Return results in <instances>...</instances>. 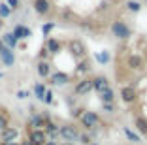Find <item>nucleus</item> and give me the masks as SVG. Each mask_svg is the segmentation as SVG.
<instances>
[{
    "label": "nucleus",
    "instance_id": "obj_1",
    "mask_svg": "<svg viewBox=\"0 0 147 145\" xmlns=\"http://www.w3.org/2000/svg\"><path fill=\"white\" fill-rule=\"evenodd\" d=\"M109 30H111V36L117 38V40H128L130 36H132V28H130L123 19H115V21L111 23V26H109Z\"/></svg>",
    "mask_w": 147,
    "mask_h": 145
},
{
    "label": "nucleus",
    "instance_id": "obj_2",
    "mask_svg": "<svg viewBox=\"0 0 147 145\" xmlns=\"http://www.w3.org/2000/svg\"><path fill=\"white\" fill-rule=\"evenodd\" d=\"M79 130L78 126H74V124H62L61 128H59V138H61L62 141H72V143H76V141L79 140Z\"/></svg>",
    "mask_w": 147,
    "mask_h": 145
},
{
    "label": "nucleus",
    "instance_id": "obj_3",
    "mask_svg": "<svg viewBox=\"0 0 147 145\" xmlns=\"http://www.w3.org/2000/svg\"><path fill=\"white\" fill-rule=\"evenodd\" d=\"M68 51L74 57V60H81L87 57V47L81 40H70L68 42Z\"/></svg>",
    "mask_w": 147,
    "mask_h": 145
},
{
    "label": "nucleus",
    "instance_id": "obj_4",
    "mask_svg": "<svg viewBox=\"0 0 147 145\" xmlns=\"http://www.w3.org/2000/svg\"><path fill=\"white\" fill-rule=\"evenodd\" d=\"M79 124L83 128H87V130H94V128L100 126V115L94 113V111H85L81 115V119H79Z\"/></svg>",
    "mask_w": 147,
    "mask_h": 145
},
{
    "label": "nucleus",
    "instance_id": "obj_5",
    "mask_svg": "<svg viewBox=\"0 0 147 145\" xmlns=\"http://www.w3.org/2000/svg\"><path fill=\"white\" fill-rule=\"evenodd\" d=\"M92 92V77L83 76L76 85H74V94L76 96H85V94Z\"/></svg>",
    "mask_w": 147,
    "mask_h": 145
},
{
    "label": "nucleus",
    "instance_id": "obj_6",
    "mask_svg": "<svg viewBox=\"0 0 147 145\" xmlns=\"http://www.w3.org/2000/svg\"><path fill=\"white\" fill-rule=\"evenodd\" d=\"M0 60H2V64H4L6 68H11L13 64H15V55H13V49H9V47L2 42V38H0Z\"/></svg>",
    "mask_w": 147,
    "mask_h": 145
},
{
    "label": "nucleus",
    "instance_id": "obj_7",
    "mask_svg": "<svg viewBox=\"0 0 147 145\" xmlns=\"http://www.w3.org/2000/svg\"><path fill=\"white\" fill-rule=\"evenodd\" d=\"M47 140L49 138H47V134H45L43 128H30V132H28V141H30L32 145H43Z\"/></svg>",
    "mask_w": 147,
    "mask_h": 145
},
{
    "label": "nucleus",
    "instance_id": "obj_8",
    "mask_svg": "<svg viewBox=\"0 0 147 145\" xmlns=\"http://www.w3.org/2000/svg\"><path fill=\"white\" fill-rule=\"evenodd\" d=\"M47 81L51 83L53 87H64V85H68V83L72 81V77H70V74H66V72H55V74L49 76Z\"/></svg>",
    "mask_w": 147,
    "mask_h": 145
},
{
    "label": "nucleus",
    "instance_id": "obj_9",
    "mask_svg": "<svg viewBox=\"0 0 147 145\" xmlns=\"http://www.w3.org/2000/svg\"><path fill=\"white\" fill-rule=\"evenodd\" d=\"M32 8H34V11L38 13V15H49L53 9V4H51V0H34L32 2Z\"/></svg>",
    "mask_w": 147,
    "mask_h": 145
},
{
    "label": "nucleus",
    "instance_id": "obj_10",
    "mask_svg": "<svg viewBox=\"0 0 147 145\" xmlns=\"http://www.w3.org/2000/svg\"><path fill=\"white\" fill-rule=\"evenodd\" d=\"M36 74H38L40 79H49V76H51V62L49 60H38V64H36Z\"/></svg>",
    "mask_w": 147,
    "mask_h": 145
},
{
    "label": "nucleus",
    "instance_id": "obj_11",
    "mask_svg": "<svg viewBox=\"0 0 147 145\" xmlns=\"http://www.w3.org/2000/svg\"><path fill=\"white\" fill-rule=\"evenodd\" d=\"M121 100L125 104H134L136 100H138V92H136L134 87H132V85L123 87V89H121Z\"/></svg>",
    "mask_w": 147,
    "mask_h": 145
},
{
    "label": "nucleus",
    "instance_id": "obj_12",
    "mask_svg": "<svg viewBox=\"0 0 147 145\" xmlns=\"http://www.w3.org/2000/svg\"><path fill=\"white\" fill-rule=\"evenodd\" d=\"M108 87H111L109 85V79L106 76H96V77H92V90L94 92H102L104 89H108Z\"/></svg>",
    "mask_w": 147,
    "mask_h": 145
},
{
    "label": "nucleus",
    "instance_id": "obj_13",
    "mask_svg": "<svg viewBox=\"0 0 147 145\" xmlns=\"http://www.w3.org/2000/svg\"><path fill=\"white\" fill-rule=\"evenodd\" d=\"M19 138V130L15 126H6L0 130V141H15Z\"/></svg>",
    "mask_w": 147,
    "mask_h": 145
},
{
    "label": "nucleus",
    "instance_id": "obj_14",
    "mask_svg": "<svg viewBox=\"0 0 147 145\" xmlns=\"http://www.w3.org/2000/svg\"><path fill=\"white\" fill-rule=\"evenodd\" d=\"M45 49L49 51V55H59L62 51V42L57 38H47L45 40Z\"/></svg>",
    "mask_w": 147,
    "mask_h": 145
},
{
    "label": "nucleus",
    "instance_id": "obj_15",
    "mask_svg": "<svg viewBox=\"0 0 147 145\" xmlns=\"http://www.w3.org/2000/svg\"><path fill=\"white\" fill-rule=\"evenodd\" d=\"M43 130H45V134H47L49 140H57V138H59V126L51 121V117L45 119V123H43Z\"/></svg>",
    "mask_w": 147,
    "mask_h": 145
},
{
    "label": "nucleus",
    "instance_id": "obj_16",
    "mask_svg": "<svg viewBox=\"0 0 147 145\" xmlns=\"http://www.w3.org/2000/svg\"><path fill=\"white\" fill-rule=\"evenodd\" d=\"M11 32L15 34V38H17V40H28L32 36V30L28 28V26H25V25H15Z\"/></svg>",
    "mask_w": 147,
    "mask_h": 145
},
{
    "label": "nucleus",
    "instance_id": "obj_17",
    "mask_svg": "<svg viewBox=\"0 0 147 145\" xmlns=\"http://www.w3.org/2000/svg\"><path fill=\"white\" fill-rule=\"evenodd\" d=\"M91 60L87 59H81V60H78V66H76V68H74V74H78V76H87V74L91 72Z\"/></svg>",
    "mask_w": 147,
    "mask_h": 145
},
{
    "label": "nucleus",
    "instance_id": "obj_18",
    "mask_svg": "<svg viewBox=\"0 0 147 145\" xmlns=\"http://www.w3.org/2000/svg\"><path fill=\"white\" fill-rule=\"evenodd\" d=\"M126 66L134 72H140V70H143V59L140 55H130L126 59Z\"/></svg>",
    "mask_w": 147,
    "mask_h": 145
},
{
    "label": "nucleus",
    "instance_id": "obj_19",
    "mask_svg": "<svg viewBox=\"0 0 147 145\" xmlns=\"http://www.w3.org/2000/svg\"><path fill=\"white\" fill-rule=\"evenodd\" d=\"M123 134H125V138L130 143H140V141H142V134H140L138 130H132L130 126H123Z\"/></svg>",
    "mask_w": 147,
    "mask_h": 145
},
{
    "label": "nucleus",
    "instance_id": "obj_20",
    "mask_svg": "<svg viewBox=\"0 0 147 145\" xmlns=\"http://www.w3.org/2000/svg\"><path fill=\"white\" fill-rule=\"evenodd\" d=\"M32 92H34L36 100H40V102H43V96H45V92H47V85L43 81H38L34 85V89H32Z\"/></svg>",
    "mask_w": 147,
    "mask_h": 145
},
{
    "label": "nucleus",
    "instance_id": "obj_21",
    "mask_svg": "<svg viewBox=\"0 0 147 145\" xmlns=\"http://www.w3.org/2000/svg\"><path fill=\"white\" fill-rule=\"evenodd\" d=\"M2 42H4L9 49H13V51H15V47L19 45V40L15 38V34H13V32H6V34H2Z\"/></svg>",
    "mask_w": 147,
    "mask_h": 145
},
{
    "label": "nucleus",
    "instance_id": "obj_22",
    "mask_svg": "<svg viewBox=\"0 0 147 145\" xmlns=\"http://www.w3.org/2000/svg\"><path fill=\"white\" fill-rule=\"evenodd\" d=\"M134 128L142 136H147V119L145 117H134Z\"/></svg>",
    "mask_w": 147,
    "mask_h": 145
},
{
    "label": "nucleus",
    "instance_id": "obj_23",
    "mask_svg": "<svg viewBox=\"0 0 147 145\" xmlns=\"http://www.w3.org/2000/svg\"><path fill=\"white\" fill-rule=\"evenodd\" d=\"M100 102H115V90L111 89V87H108V89H104L102 92H100Z\"/></svg>",
    "mask_w": 147,
    "mask_h": 145
},
{
    "label": "nucleus",
    "instance_id": "obj_24",
    "mask_svg": "<svg viewBox=\"0 0 147 145\" xmlns=\"http://www.w3.org/2000/svg\"><path fill=\"white\" fill-rule=\"evenodd\" d=\"M125 6H126V9H128L130 13H140V11H142V8H143L140 0H126Z\"/></svg>",
    "mask_w": 147,
    "mask_h": 145
},
{
    "label": "nucleus",
    "instance_id": "obj_25",
    "mask_svg": "<svg viewBox=\"0 0 147 145\" xmlns=\"http://www.w3.org/2000/svg\"><path fill=\"white\" fill-rule=\"evenodd\" d=\"M96 62L102 64V66H106V64H109V60H111V55H109V51H98L94 55Z\"/></svg>",
    "mask_w": 147,
    "mask_h": 145
},
{
    "label": "nucleus",
    "instance_id": "obj_26",
    "mask_svg": "<svg viewBox=\"0 0 147 145\" xmlns=\"http://www.w3.org/2000/svg\"><path fill=\"white\" fill-rule=\"evenodd\" d=\"M6 126H9V115L6 113L4 107H0V130H4Z\"/></svg>",
    "mask_w": 147,
    "mask_h": 145
},
{
    "label": "nucleus",
    "instance_id": "obj_27",
    "mask_svg": "<svg viewBox=\"0 0 147 145\" xmlns=\"http://www.w3.org/2000/svg\"><path fill=\"white\" fill-rule=\"evenodd\" d=\"M11 11L13 9L8 6V2H0V19H8Z\"/></svg>",
    "mask_w": 147,
    "mask_h": 145
},
{
    "label": "nucleus",
    "instance_id": "obj_28",
    "mask_svg": "<svg viewBox=\"0 0 147 145\" xmlns=\"http://www.w3.org/2000/svg\"><path fill=\"white\" fill-rule=\"evenodd\" d=\"M43 104H45V106H53V104H55V94H53V89H49V87H47L45 96H43Z\"/></svg>",
    "mask_w": 147,
    "mask_h": 145
},
{
    "label": "nucleus",
    "instance_id": "obj_29",
    "mask_svg": "<svg viewBox=\"0 0 147 145\" xmlns=\"http://www.w3.org/2000/svg\"><path fill=\"white\" fill-rule=\"evenodd\" d=\"M53 28H55V23H53V21L43 23V25H42V34H43V36H49V34L53 32Z\"/></svg>",
    "mask_w": 147,
    "mask_h": 145
},
{
    "label": "nucleus",
    "instance_id": "obj_30",
    "mask_svg": "<svg viewBox=\"0 0 147 145\" xmlns=\"http://www.w3.org/2000/svg\"><path fill=\"white\" fill-rule=\"evenodd\" d=\"M85 107H76V109H72V119H81V115L85 113Z\"/></svg>",
    "mask_w": 147,
    "mask_h": 145
},
{
    "label": "nucleus",
    "instance_id": "obj_31",
    "mask_svg": "<svg viewBox=\"0 0 147 145\" xmlns=\"http://www.w3.org/2000/svg\"><path fill=\"white\" fill-rule=\"evenodd\" d=\"M102 111H104V113H113V111H115V106H113V102H108V104L102 102Z\"/></svg>",
    "mask_w": 147,
    "mask_h": 145
},
{
    "label": "nucleus",
    "instance_id": "obj_32",
    "mask_svg": "<svg viewBox=\"0 0 147 145\" xmlns=\"http://www.w3.org/2000/svg\"><path fill=\"white\" fill-rule=\"evenodd\" d=\"M28 96H30V92H28V90H17V94H15V98H17V100H26V98H28Z\"/></svg>",
    "mask_w": 147,
    "mask_h": 145
},
{
    "label": "nucleus",
    "instance_id": "obj_33",
    "mask_svg": "<svg viewBox=\"0 0 147 145\" xmlns=\"http://www.w3.org/2000/svg\"><path fill=\"white\" fill-rule=\"evenodd\" d=\"M79 143H83V145H89V143H91V136H89V134H79Z\"/></svg>",
    "mask_w": 147,
    "mask_h": 145
},
{
    "label": "nucleus",
    "instance_id": "obj_34",
    "mask_svg": "<svg viewBox=\"0 0 147 145\" xmlns=\"http://www.w3.org/2000/svg\"><path fill=\"white\" fill-rule=\"evenodd\" d=\"M8 6L11 9H19V6H21V0H8Z\"/></svg>",
    "mask_w": 147,
    "mask_h": 145
},
{
    "label": "nucleus",
    "instance_id": "obj_35",
    "mask_svg": "<svg viewBox=\"0 0 147 145\" xmlns=\"http://www.w3.org/2000/svg\"><path fill=\"white\" fill-rule=\"evenodd\" d=\"M47 57H49V51L45 49V45L42 47V53H40V60H47Z\"/></svg>",
    "mask_w": 147,
    "mask_h": 145
},
{
    "label": "nucleus",
    "instance_id": "obj_36",
    "mask_svg": "<svg viewBox=\"0 0 147 145\" xmlns=\"http://www.w3.org/2000/svg\"><path fill=\"white\" fill-rule=\"evenodd\" d=\"M43 145H59V143H57L55 140H47V141H45V143H43Z\"/></svg>",
    "mask_w": 147,
    "mask_h": 145
},
{
    "label": "nucleus",
    "instance_id": "obj_37",
    "mask_svg": "<svg viewBox=\"0 0 147 145\" xmlns=\"http://www.w3.org/2000/svg\"><path fill=\"white\" fill-rule=\"evenodd\" d=\"M0 145H17V143H15V141H2Z\"/></svg>",
    "mask_w": 147,
    "mask_h": 145
},
{
    "label": "nucleus",
    "instance_id": "obj_38",
    "mask_svg": "<svg viewBox=\"0 0 147 145\" xmlns=\"http://www.w3.org/2000/svg\"><path fill=\"white\" fill-rule=\"evenodd\" d=\"M21 145H32V143H30V141H28V140H26V141H23Z\"/></svg>",
    "mask_w": 147,
    "mask_h": 145
},
{
    "label": "nucleus",
    "instance_id": "obj_39",
    "mask_svg": "<svg viewBox=\"0 0 147 145\" xmlns=\"http://www.w3.org/2000/svg\"><path fill=\"white\" fill-rule=\"evenodd\" d=\"M62 145H76V143H72V141H64Z\"/></svg>",
    "mask_w": 147,
    "mask_h": 145
},
{
    "label": "nucleus",
    "instance_id": "obj_40",
    "mask_svg": "<svg viewBox=\"0 0 147 145\" xmlns=\"http://www.w3.org/2000/svg\"><path fill=\"white\" fill-rule=\"evenodd\" d=\"M89 145H100V143H94V141H91V143H89Z\"/></svg>",
    "mask_w": 147,
    "mask_h": 145
},
{
    "label": "nucleus",
    "instance_id": "obj_41",
    "mask_svg": "<svg viewBox=\"0 0 147 145\" xmlns=\"http://www.w3.org/2000/svg\"><path fill=\"white\" fill-rule=\"evenodd\" d=\"M2 77H4V72H0V79H2Z\"/></svg>",
    "mask_w": 147,
    "mask_h": 145
},
{
    "label": "nucleus",
    "instance_id": "obj_42",
    "mask_svg": "<svg viewBox=\"0 0 147 145\" xmlns=\"http://www.w3.org/2000/svg\"><path fill=\"white\" fill-rule=\"evenodd\" d=\"M145 2H147V0H145Z\"/></svg>",
    "mask_w": 147,
    "mask_h": 145
}]
</instances>
